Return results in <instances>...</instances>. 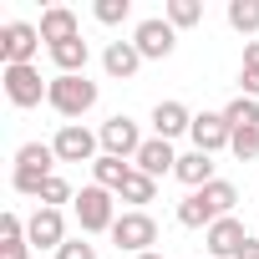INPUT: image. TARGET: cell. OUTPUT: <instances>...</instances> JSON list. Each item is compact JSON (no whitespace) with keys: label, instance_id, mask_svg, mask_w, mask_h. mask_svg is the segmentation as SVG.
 <instances>
[{"label":"cell","instance_id":"cell-1","mask_svg":"<svg viewBox=\"0 0 259 259\" xmlns=\"http://www.w3.org/2000/svg\"><path fill=\"white\" fill-rule=\"evenodd\" d=\"M56 163H61V158H56V148H51V143H21V148H16L11 188H16V193H26V198H41L46 178H56V173H51Z\"/></svg>","mask_w":259,"mask_h":259},{"label":"cell","instance_id":"cell-2","mask_svg":"<svg viewBox=\"0 0 259 259\" xmlns=\"http://www.w3.org/2000/svg\"><path fill=\"white\" fill-rule=\"evenodd\" d=\"M46 102H51V112H61L66 122H76V117H87L97 107V81H87V76H51Z\"/></svg>","mask_w":259,"mask_h":259},{"label":"cell","instance_id":"cell-3","mask_svg":"<svg viewBox=\"0 0 259 259\" xmlns=\"http://www.w3.org/2000/svg\"><path fill=\"white\" fill-rule=\"evenodd\" d=\"M112 244L117 249H127V254H148L153 244H158V219L148 213V208H127V213H117V224H112Z\"/></svg>","mask_w":259,"mask_h":259},{"label":"cell","instance_id":"cell-4","mask_svg":"<svg viewBox=\"0 0 259 259\" xmlns=\"http://www.w3.org/2000/svg\"><path fill=\"white\" fill-rule=\"evenodd\" d=\"M36 51H41V26H31V21L0 26V66H31Z\"/></svg>","mask_w":259,"mask_h":259},{"label":"cell","instance_id":"cell-5","mask_svg":"<svg viewBox=\"0 0 259 259\" xmlns=\"http://www.w3.org/2000/svg\"><path fill=\"white\" fill-rule=\"evenodd\" d=\"M76 224H81V234H112V224H117V208H112V193L107 188H81L76 193Z\"/></svg>","mask_w":259,"mask_h":259},{"label":"cell","instance_id":"cell-6","mask_svg":"<svg viewBox=\"0 0 259 259\" xmlns=\"http://www.w3.org/2000/svg\"><path fill=\"white\" fill-rule=\"evenodd\" d=\"M0 81H6V97H11V107H41V97L51 92V81H41V71L36 66H0Z\"/></svg>","mask_w":259,"mask_h":259},{"label":"cell","instance_id":"cell-7","mask_svg":"<svg viewBox=\"0 0 259 259\" xmlns=\"http://www.w3.org/2000/svg\"><path fill=\"white\" fill-rule=\"evenodd\" d=\"M51 148H56V158H61V163H97V158H102V153H97V148H102V138H97V133H87L81 122H61V133L51 138Z\"/></svg>","mask_w":259,"mask_h":259},{"label":"cell","instance_id":"cell-8","mask_svg":"<svg viewBox=\"0 0 259 259\" xmlns=\"http://www.w3.org/2000/svg\"><path fill=\"white\" fill-rule=\"evenodd\" d=\"M133 46L143 51V61H168V56H173V46H178V31H173L163 16H148V21H138Z\"/></svg>","mask_w":259,"mask_h":259},{"label":"cell","instance_id":"cell-9","mask_svg":"<svg viewBox=\"0 0 259 259\" xmlns=\"http://www.w3.org/2000/svg\"><path fill=\"white\" fill-rule=\"evenodd\" d=\"M97 138H102V153H107V158H138L143 143H148V138L138 133V122H133V117H107Z\"/></svg>","mask_w":259,"mask_h":259},{"label":"cell","instance_id":"cell-10","mask_svg":"<svg viewBox=\"0 0 259 259\" xmlns=\"http://www.w3.org/2000/svg\"><path fill=\"white\" fill-rule=\"evenodd\" d=\"M26 244H31V249H61V244H66V219H61V208H36V213L26 219Z\"/></svg>","mask_w":259,"mask_h":259},{"label":"cell","instance_id":"cell-11","mask_svg":"<svg viewBox=\"0 0 259 259\" xmlns=\"http://www.w3.org/2000/svg\"><path fill=\"white\" fill-rule=\"evenodd\" d=\"M188 138H193V148H198V153H208V158H213L219 148H229V143H234V127L224 122V112H198Z\"/></svg>","mask_w":259,"mask_h":259},{"label":"cell","instance_id":"cell-12","mask_svg":"<svg viewBox=\"0 0 259 259\" xmlns=\"http://www.w3.org/2000/svg\"><path fill=\"white\" fill-rule=\"evenodd\" d=\"M133 168H138V173H148V178H168V173H178V153H173V143L148 138V143H143V153L133 158Z\"/></svg>","mask_w":259,"mask_h":259},{"label":"cell","instance_id":"cell-13","mask_svg":"<svg viewBox=\"0 0 259 259\" xmlns=\"http://www.w3.org/2000/svg\"><path fill=\"white\" fill-rule=\"evenodd\" d=\"M244 239H249V229H244V224H239V219L229 213V219H219V224H213V229L203 234V249H208L213 259H234Z\"/></svg>","mask_w":259,"mask_h":259},{"label":"cell","instance_id":"cell-14","mask_svg":"<svg viewBox=\"0 0 259 259\" xmlns=\"http://www.w3.org/2000/svg\"><path fill=\"white\" fill-rule=\"evenodd\" d=\"M153 133H158L163 143H173V138L193 133V112H188L183 102H158V107H153Z\"/></svg>","mask_w":259,"mask_h":259},{"label":"cell","instance_id":"cell-15","mask_svg":"<svg viewBox=\"0 0 259 259\" xmlns=\"http://www.w3.org/2000/svg\"><path fill=\"white\" fill-rule=\"evenodd\" d=\"M71 36H81V21H76V11H66V6H51V11H41V41H46V46H61V41H71Z\"/></svg>","mask_w":259,"mask_h":259},{"label":"cell","instance_id":"cell-16","mask_svg":"<svg viewBox=\"0 0 259 259\" xmlns=\"http://www.w3.org/2000/svg\"><path fill=\"white\" fill-rule=\"evenodd\" d=\"M173 178H178L188 193H198V188H208V183H213V158L193 148V153H183V158H178V173H173Z\"/></svg>","mask_w":259,"mask_h":259},{"label":"cell","instance_id":"cell-17","mask_svg":"<svg viewBox=\"0 0 259 259\" xmlns=\"http://www.w3.org/2000/svg\"><path fill=\"white\" fill-rule=\"evenodd\" d=\"M102 66H107V76L127 81V76H138V66H143V51H138L133 41H112V46L102 51Z\"/></svg>","mask_w":259,"mask_h":259},{"label":"cell","instance_id":"cell-18","mask_svg":"<svg viewBox=\"0 0 259 259\" xmlns=\"http://www.w3.org/2000/svg\"><path fill=\"white\" fill-rule=\"evenodd\" d=\"M51 51V61H56V76H87V41L81 36H71V41H61V46H46Z\"/></svg>","mask_w":259,"mask_h":259},{"label":"cell","instance_id":"cell-19","mask_svg":"<svg viewBox=\"0 0 259 259\" xmlns=\"http://www.w3.org/2000/svg\"><path fill=\"white\" fill-rule=\"evenodd\" d=\"M127 173H133V163H127V158H97L92 163V178H97V188H107V193H117L122 183H127Z\"/></svg>","mask_w":259,"mask_h":259},{"label":"cell","instance_id":"cell-20","mask_svg":"<svg viewBox=\"0 0 259 259\" xmlns=\"http://www.w3.org/2000/svg\"><path fill=\"white\" fill-rule=\"evenodd\" d=\"M178 224H183V229H203V234H208L219 219H213V208L203 203V193H188V198L178 203Z\"/></svg>","mask_w":259,"mask_h":259},{"label":"cell","instance_id":"cell-21","mask_svg":"<svg viewBox=\"0 0 259 259\" xmlns=\"http://www.w3.org/2000/svg\"><path fill=\"white\" fill-rule=\"evenodd\" d=\"M153 193H158V178H148V173H127V183L117 188V198L122 203H133V208H143V203H153Z\"/></svg>","mask_w":259,"mask_h":259},{"label":"cell","instance_id":"cell-22","mask_svg":"<svg viewBox=\"0 0 259 259\" xmlns=\"http://www.w3.org/2000/svg\"><path fill=\"white\" fill-rule=\"evenodd\" d=\"M198 193H203V203L213 208V219H229V213H234V203H239V188H234V183H224V178H213V183H208V188H198Z\"/></svg>","mask_w":259,"mask_h":259},{"label":"cell","instance_id":"cell-23","mask_svg":"<svg viewBox=\"0 0 259 259\" xmlns=\"http://www.w3.org/2000/svg\"><path fill=\"white\" fill-rule=\"evenodd\" d=\"M163 21H168L173 31H188V26H198V21H203V0H168Z\"/></svg>","mask_w":259,"mask_h":259},{"label":"cell","instance_id":"cell-24","mask_svg":"<svg viewBox=\"0 0 259 259\" xmlns=\"http://www.w3.org/2000/svg\"><path fill=\"white\" fill-rule=\"evenodd\" d=\"M224 122L234 127V133H244V127H259V102L254 97H234L224 107Z\"/></svg>","mask_w":259,"mask_h":259},{"label":"cell","instance_id":"cell-25","mask_svg":"<svg viewBox=\"0 0 259 259\" xmlns=\"http://www.w3.org/2000/svg\"><path fill=\"white\" fill-rule=\"evenodd\" d=\"M229 26L239 36H254L259 31V0H229Z\"/></svg>","mask_w":259,"mask_h":259},{"label":"cell","instance_id":"cell-26","mask_svg":"<svg viewBox=\"0 0 259 259\" xmlns=\"http://www.w3.org/2000/svg\"><path fill=\"white\" fill-rule=\"evenodd\" d=\"M92 16H97L102 26H122L127 16H133V0H97V6H92Z\"/></svg>","mask_w":259,"mask_h":259},{"label":"cell","instance_id":"cell-27","mask_svg":"<svg viewBox=\"0 0 259 259\" xmlns=\"http://www.w3.org/2000/svg\"><path fill=\"white\" fill-rule=\"evenodd\" d=\"M229 153H234L239 163H249V158H259V127H244V133H234V143H229Z\"/></svg>","mask_w":259,"mask_h":259},{"label":"cell","instance_id":"cell-28","mask_svg":"<svg viewBox=\"0 0 259 259\" xmlns=\"http://www.w3.org/2000/svg\"><path fill=\"white\" fill-rule=\"evenodd\" d=\"M56 259H97V244H87V239H66V244L56 249Z\"/></svg>","mask_w":259,"mask_h":259},{"label":"cell","instance_id":"cell-29","mask_svg":"<svg viewBox=\"0 0 259 259\" xmlns=\"http://www.w3.org/2000/svg\"><path fill=\"white\" fill-rule=\"evenodd\" d=\"M244 71H254V76H259V41H249V46H244Z\"/></svg>","mask_w":259,"mask_h":259},{"label":"cell","instance_id":"cell-30","mask_svg":"<svg viewBox=\"0 0 259 259\" xmlns=\"http://www.w3.org/2000/svg\"><path fill=\"white\" fill-rule=\"evenodd\" d=\"M234 259H259V239H254V234H249V239H244V244H239V254H234Z\"/></svg>","mask_w":259,"mask_h":259},{"label":"cell","instance_id":"cell-31","mask_svg":"<svg viewBox=\"0 0 259 259\" xmlns=\"http://www.w3.org/2000/svg\"><path fill=\"white\" fill-rule=\"evenodd\" d=\"M138 259H163V254H153V249H148V254H138Z\"/></svg>","mask_w":259,"mask_h":259}]
</instances>
